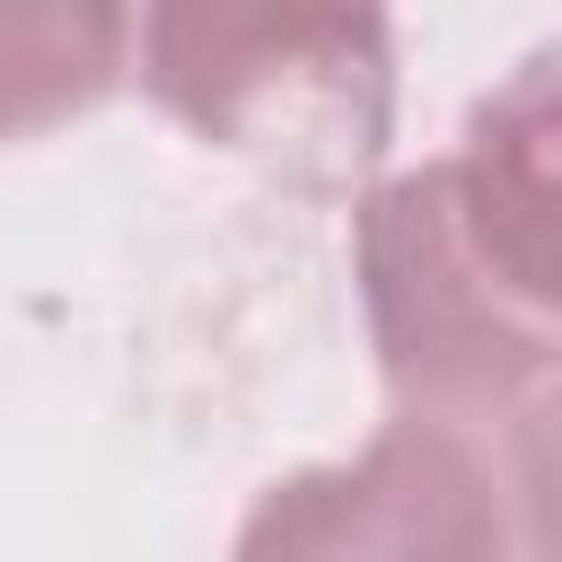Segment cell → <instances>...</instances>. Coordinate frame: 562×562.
Instances as JSON below:
<instances>
[{"instance_id":"obj_1","label":"cell","mask_w":562,"mask_h":562,"mask_svg":"<svg viewBox=\"0 0 562 562\" xmlns=\"http://www.w3.org/2000/svg\"><path fill=\"white\" fill-rule=\"evenodd\" d=\"M132 61L140 88L220 149L360 167L386 132V18L360 9H149Z\"/></svg>"},{"instance_id":"obj_2","label":"cell","mask_w":562,"mask_h":562,"mask_svg":"<svg viewBox=\"0 0 562 562\" xmlns=\"http://www.w3.org/2000/svg\"><path fill=\"white\" fill-rule=\"evenodd\" d=\"M360 307L378 369L413 422L448 430H474L492 413L509 422L562 369V334L509 307L492 272L465 255L439 167L386 176L360 202Z\"/></svg>"},{"instance_id":"obj_3","label":"cell","mask_w":562,"mask_h":562,"mask_svg":"<svg viewBox=\"0 0 562 562\" xmlns=\"http://www.w3.org/2000/svg\"><path fill=\"white\" fill-rule=\"evenodd\" d=\"M228 562H518V536L483 439L395 413L369 448L281 474Z\"/></svg>"},{"instance_id":"obj_4","label":"cell","mask_w":562,"mask_h":562,"mask_svg":"<svg viewBox=\"0 0 562 562\" xmlns=\"http://www.w3.org/2000/svg\"><path fill=\"white\" fill-rule=\"evenodd\" d=\"M439 184L492 290L562 334V35L536 44L492 97H474Z\"/></svg>"},{"instance_id":"obj_5","label":"cell","mask_w":562,"mask_h":562,"mask_svg":"<svg viewBox=\"0 0 562 562\" xmlns=\"http://www.w3.org/2000/svg\"><path fill=\"white\" fill-rule=\"evenodd\" d=\"M132 9H0V140L97 105L132 70Z\"/></svg>"},{"instance_id":"obj_6","label":"cell","mask_w":562,"mask_h":562,"mask_svg":"<svg viewBox=\"0 0 562 562\" xmlns=\"http://www.w3.org/2000/svg\"><path fill=\"white\" fill-rule=\"evenodd\" d=\"M501 501H509L518 562H562V369L509 413V439H501Z\"/></svg>"}]
</instances>
